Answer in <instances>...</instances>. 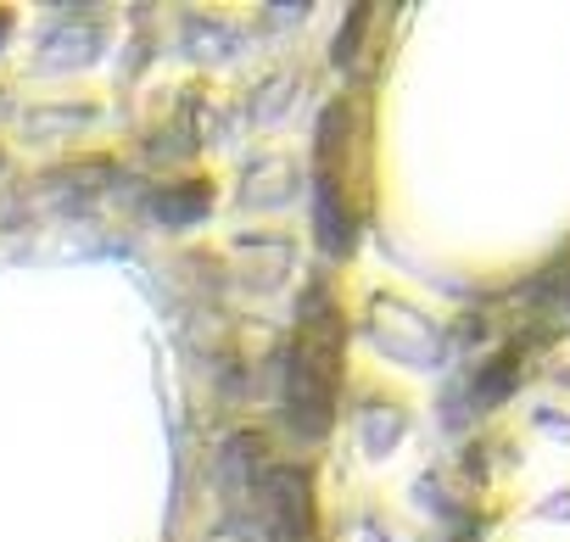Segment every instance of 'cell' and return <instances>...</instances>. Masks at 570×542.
<instances>
[{"instance_id": "cell-1", "label": "cell", "mask_w": 570, "mask_h": 542, "mask_svg": "<svg viewBox=\"0 0 570 542\" xmlns=\"http://www.w3.org/2000/svg\"><path fill=\"white\" fill-rule=\"evenodd\" d=\"M336 381H342V319L331 308H320L314 319H303L297 353H292V425L303 436H325L331 431V408H336Z\"/></svg>"}, {"instance_id": "cell-2", "label": "cell", "mask_w": 570, "mask_h": 542, "mask_svg": "<svg viewBox=\"0 0 570 542\" xmlns=\"http://www.w3.org/2000/svg\"><path fill=\"white\" fill-rule=\"evenodd\" d=\"M268 531L274 542H314V486H308V470H274L268 475Z\"/></svg>"}, {"instance_id": "cell-3", "label": "cell", "mask_w": 570, "mask_h": 542, "mask_svg": "<svg viewBox=\"0 0 570 542\" xmlns=\"http://www.w3.org/2000/svg\"><path fill=\"white\" fill-rule=\"evenodd\" d=\"M514 386H520V353L503 347V353L481 369V381H475V403H481V408H498L503 397H514Z\"/></svg>"}, {"instance_id": "cell-4", "label": "cell", "mask_w": 570, "mask_h": 542, "mask_svg": "<svg viewBox=\"0 0 570 542\" xmlns=\"http://www.w3.org/2000/svg\"><path fill=\"white\" fill-rule=\"evenodd\" d=\"M531 425H537V436L570 447V403H564V397H542V403L531 408Z\"/></svg>"}, {"instance_id": "cell-5", "label": "cell", "mask_w": 570, "mask_h": 542, "mask_svg": "<svg viewBox=\"0 0 570 542\" xmlns=\"http://www.w3.org/2000/svg\"><path fill=\"white\" fill-rule=\"evenodd\" d=\"M537 520H548V525H570V481L553 486V492L537 503Z\"/></svg>"}, {"instance_id": "cell-6", "label": "cell", "mask_w": 570, "mask_h": 542, "mask_svg": "<svg viewBox=\"0 0 570 542\" xmlns=\"http://www.w3.org/2000/svg\"><path fill=\"white\" fill-rule=\"evenodd\" d=\"M553 386H559V392H564V403H570V364H559V369H553Z\"/></svg>"}, {"instance_id": "cell-7", "label": "cell", "mask_w": 570, "mask_h": 542, "mask_svg": "<svg viewBox=\"0 0 570 542\" xmlns=\"http://www.w3.org/2000/svg\"><path fill=\"white\" fill-rule=\"evenodd\" d=\"M0 40H7V18H0Z\"/></svg>"}]
</instances>
